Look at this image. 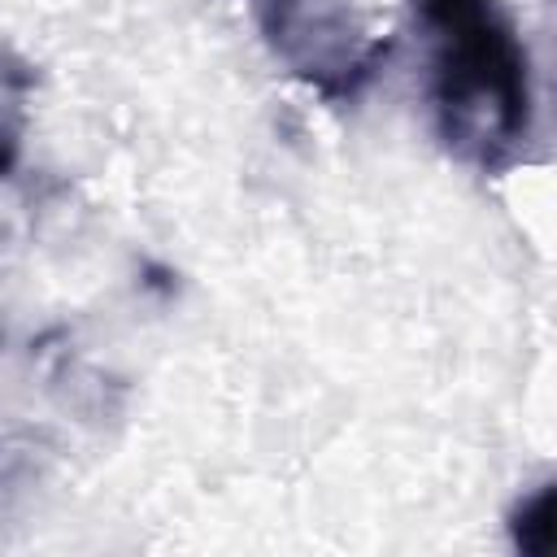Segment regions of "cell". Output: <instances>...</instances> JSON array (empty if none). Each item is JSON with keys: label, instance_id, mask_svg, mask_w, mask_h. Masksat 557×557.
<instances>
[{"label": "cell", "instance_id": "6da1fadb", "mask_svg": "<svg viewBox=\"0 0 557 557\" xmlns=\"http://www.w3.org/2000/svg\"><path fill=\"white\" fill-rule=\"evenodd\" d=\"M426 96L444 148L483 174L509 170L535 135L531 52L500 0H413Z\"/></svg>", "mask_w": 557, "mask_h": 557}, {"label": "cell", "instance_id": "7a4b0ae2", "mask_svg": "<svg viewBox=\"0 0 557 557\" xmlns=\"http://www.w3.org/2000/svg\"><path fill=\"white\" fill-rule=\"evenodd\" d=\"M553 509H557V487L540 483L535 492H527L513 513H509V535L522 553L531 557H548L553 553Z\"/></svg>", "mask_w": 557, "mask_h": 557}, {"label": "cell", "instance_id": "3957f363", "mask_svg": "<svg viewBox=\"0 0 557 557\" xmlns=\"http://www.w3.org/2000/svg\"><path fill=\"white\" fill-rule=\"evenodd\" d=\"M13 161H17V131L13 126H0V178H9Z\"/></svg>", "mask_w": 557, "mask_h": 557}]
</instances>
